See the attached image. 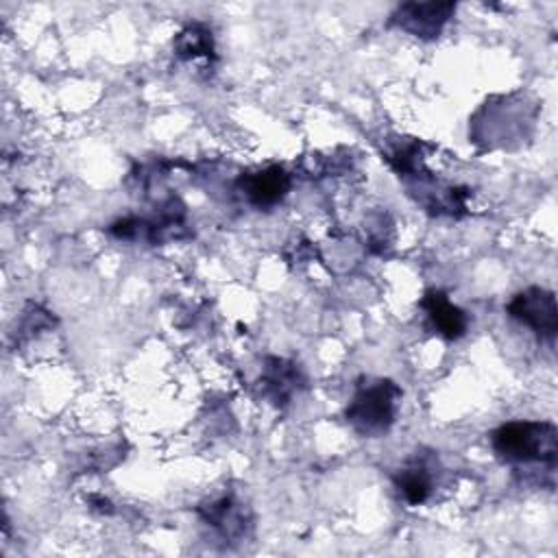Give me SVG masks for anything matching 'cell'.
<instances>
[{"label": "cell", "mask_w": 558, "mask_h": 558, "mask_svg": "<svg viewBox=\"0 0 558 558\" xmlns=\"http://www.w3.org/2000/svg\"><path fill=\"white\" fill-rule=\"evenodd\" d=\"M401 397L403 392L392 379H368L357 386L344 410V418L360 436H384L395 423Z\"/></svg>", "instance_id": "obj_2"}, {"label": "cell", "mask_w": 558, "mask_h": 558, "mask_svg": "<svg viewBox=\"0 0 558 558\" xmlns=\"http://www.w3.org/2000/svg\"><path fill=\"white\" fill-rule=\"evenodd\" d=\"M453 2H405L392 15L390 24L421 39H434L453 15Z\"/></svg>", "instance_id": "obj_4"}, {"label": "cell", "mask_w": 558, "mask_h": 558, "mask_svg": "<svg viewBox=\"0 0 558 558\" xmlns=\"http://www.w3.org/2000/svg\"><path fill=\"white\" fill-rule=\"evenodd\" d=\"M495 456L510 464H556L558 429L549 421H510L490 434Z\"/></svg>", "instance_id": "obj_1"}, {"label": "cell", "mask_w": 558, "mask_h": 558, "mask_svg": "<svg viewBox=\"0 0 558 558\" xmlns=\"http://www.w3.org/2000/svg\"><path fill=\"white\" fill-rule=\"evenodd\" d=\"M434 458L416 453L392 477L397 493L408 506L425 504L434 493Z\"/></svg>", "instance_id": "obj_6"}, {"label": "cell", "mask_w": 558, "mask_h": 558, "mask_svg": "<svg viewBox=\"0 0 558 558\" xmlns=\"http://www.w3.org/2000/svg\"><path fill=\"white\" fill-rule=\"evenodd\" d=\"M174 52L181 59H198L214 57V37L205 24H187L174 37Z\"/></svg>", "instance_id": "obj_10"}, {"label": "cell", "mask_w": 558, "mask_h": 558, "mask_svg": "<svg viewBox=\"0 0 558 558\" xmlns=\"http://www.w3.org/2000/svg\"><path fill=\"white\" fill-rule=\"evenodd\" d=\"M198 514L207 525L218 530L225 538H240L246 532L248 517L246 508L231 495H222L207 506L198 508Z\"/></svg>", "instance_id": "obj_9"}, {"label": "cell", "mask_w": 558, "mask_h": 558, "mask_svg": "<svg viewBox=\"0 0 558 558\" xmlns=\"http://www.w3.org/2000/svg\"><path fill=\"white\" fill-rule=\"evenodd\" d=\"M290 174L281 166H266L255 172H246L238 179V187L257 209H270L279 205L290 192Z\"/></svg>", "instance_id": "obj_5"}, {"label": "cell", "mask_w": 558, "mask_h": 558, "mask_svg": "<svg viewBox=\"0 0 558 558\" xmlns=\"http://www.w3.org/2000/svg\"><path fill=\"white\" fill-rule=\"evenodd\" d=\"M506 312L510 318L530 327L538 338L554 342L558 331V307L551 290L530 286L510 299Z\"/></svg>", "instance_id": "obj_3"}, {"label": "cell", "mask_w": 558, "mask_h": 558, "mask_svg": "<svg viewBox=\"0 0 558 558\" xmlns=\"http://www.w3.org/2000/svg\"><path fill=\"white\" fill-rule=\"evenodd\" d=\"M421 307L427 312V318L438 336L445 340H460L469 331V316L464 310L453 305L442 290H427L421 299Z\"/></svg>", "instance_id": "obj_7"}, {"label": "cell", "mask_w": 558, "mask_h": 558, "mask_svg": "<svg viewBox=\"0 0 558 558\" xmlns=\"http://www.w3.org/2000/svg\"><path fill=\"white\" fill-rule=\"evenodd\" d=\"M89 504H92V508H96V510H100V512H113V508H111V501L107 499V497H100V495H89Z\"/></svg>", "instance_id": "obj_11"}, {"label": "cell", "mask_w": 558, "mask_h": 558, "mask_svg": "<svg viewBox=\"0 0 558 558\" xmlns=\"http://www.w3.org/2000/svg\"><path fill=\"white\" fill-rule=\"evenodd\" d=\"M301 384L303 375L294 362L283 357H266L262 371V390L272 403H288V399L301 388Z\"/></svg>", "instance_id": "obj_8"}]
</instances>
